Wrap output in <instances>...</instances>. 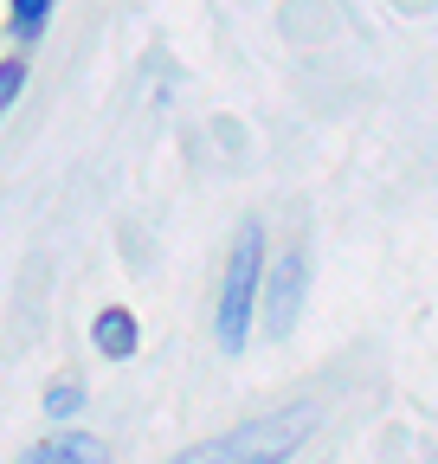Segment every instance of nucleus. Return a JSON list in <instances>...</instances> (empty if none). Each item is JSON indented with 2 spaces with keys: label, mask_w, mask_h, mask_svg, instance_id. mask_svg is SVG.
<instances>
[{
  "label": "nucleus",
  "mask_w": 438,
  "mask_h": 464,
  "mask_svg": "<svg viewBox=\"0 0 438 464\" xmlns=\"http://www.w3.org/2000/svg\"><path fill=\"white\" fill-rule=\"evenodd\" d=\"M303 277H309L303 252H284L278 271H271V284H258V297L271 304V310H264V329L278 335V342H284V335L297 329V316H303Z\"/></svg>",
  "instance_id": "nucleus-3"
},
{
  "label": "nucleus",
  "mask_w": 438,
  "mask_h": 464,
  "mask_svg": "<svg viewBox=\"0 0 438 464\" xmlns=\"http://www.w3.org/2000/svg\"><path fill=\"white\" fill-rule=\"evenodd\" d=\"M71 413H84V387L78 381H59L45 393V420H71Z\"/></svg>",
  "instance_id": "nucleus-7"
},
{
  "label": "nucleus",
  "mask_w": 438,
  "mask_h": 464,
  "mask_svg": "<svg viewBox=\"0 0 438 464\" xmlns=\"http://www.w3.org/2000/svg\"><path fill=\"white\" fill-rule=\"evenodd\" d=\"M316 420H322V406L303 400V406H284V413L245 420L239 432H219V439H206V445H194V451H181L168 464H284L316 432Z\"/></svg>",
  "instance_id": "nucleus-1"
},
{
  "label": "nucleus",
  "mask_w": 438,
  "mask_h": 464,
  "mask_svg": "<svg viewBox=\"0 0 438 464\" xmlns=\"http://www.w3.org/2000/svg\"><path fill=\"white\" fill-rule=\"evenodd\" d=\"M258 284H264V226L245 219V226H239V246H233V258H226V277H219V304H213L219 355H245V348H252Z\"/></svg>",
  "instance_id": "nucleus-2"
},
{
  "label": "nucleus",
  "mask_w": 438,
  "mask_h": 464,
  "mask_svg": "<svg viewBox=\"0 0 438 464\" xmlns=\"http://www.w3.org/2000/svg\"><path fill=\"white\" fill-rule=\"evenodd\" d=\"M90 342H97V355H103V362H129V355H136V342H142V323H136V310H123V304L97 310V323H90Z\"/></svg>",
  "instance_id": "nucleus-5"
},
{
  "label": "nucleus",
  "mask_w": 438,
  "mask_h": 464,
  "mask_svg": "<svg viewBox=\"0 0 438 464\" xmlns=\"http://www.w3.org/2000/svg\"><path fill=\"white\" fill-rule=\"evenodd\" d=\"M26 91V58H0V110H14Z\"/></svg>",
  "instance_id": "nucleus-8"
},
{
  "label": "nucleus",
  "mask_w": 438,
  "mask_h": 464,
  "mask_svg": "<svg viewBox=\"0 0 438 464\" xmlns=\"http://www.w3.org/2000/svg\"><path fill=\"white\" fill-rule=\"evenodd\" d=\"M45 26H52V0H7V33L20 45H39Z\"/></svg>",
  "instance_id": "nucleus-6"
},
{
  "label": "nucleus",
  "mask_w": 438,
  "mask_h": 464,
  "mask_svg": "<svg viewBox=\"0 0 438 464\" xmlns=\"http://www.w3.org/2000/svg\"><path fill=\"white\" fill-rule=\"evenodd\" d=\"M14 464H110V445L90 439V432H52L33 451H20Z\"/></svg>",
  "instance_id": "nucleus-4"
}]
</instances>
